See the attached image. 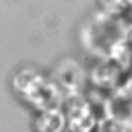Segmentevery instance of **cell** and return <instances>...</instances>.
Returning a JSON list of instances; mask_svg holds the SVG:
<instances>
[{"instance_id":"1","label":"cell","mask_w":132,"mask_h":132,"mask_svg":"<svg viewBox=\"0 0 132 132\" xmlns=\"http://www.w3.org/2000/svg\"><path fill=\"white\" fill-rule=\"evenodd\" d=\"M37 126L41 130H60V128H64V116H62V111L52 109V111L43 113V118L39 120Z\"/></svg>"}]
</instances>
